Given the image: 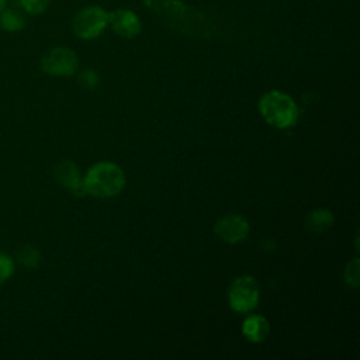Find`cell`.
I'll use <instances>...</instances> for the list:
<instances>
[{
  "instance_id": "obj_1",
  "label": "cell",
  "mask_w": 360,
  "mask_h": 360,
  "mask_svg": "<svg viewBox=\"0 0 360 360\" xmlns=\"http://www.w3.org/2000/svg\"><path fill=\"white\" fill-rule=\"evenodd\" d=\"M86 191L94 197L108 198L117 195L125 186V174L112 162L93 165L83 177Z\"/></svg>"
},
{
  "instance_id": "obj_2",
  "label": "cell",
  "mask_w": 360,
  "mask_h": 360,
  "mask_svg": "<svg viewBox=\"0 0 360 360\" xmlns=\"http://www.w3.org/2000/svg\"><path fill=\"white\" fill-rule=\"evenodd\" d=\"M259 111L266 122L276 128L292 127L300 115L298 105L292 97L278 90H271L262 96Z\"/></svg>"
},
{
  "instance_id": "obj_3",
  "label": "cell",
  "mask_w": 360,
  "mask_h": 360,
  "mask_svg": "<svg viewBox=\"0 0 360 360\" xmlns=\"http://www.w3.org/2000/svg\"><path fill=\"white\" fill-rule=\"evenodd\" d=\"M229 305L233 311L246 314L256 308L260 298V288L255 277L240 276L229 287Z\"/></svg>"
},
{
  "instance_id": "obj_4",
  "label": "cell",
  "mask_w": 360,
  "mask_h": 360,
  "mask_svg": "<svg viewBox=\"0 0 360 360\" xmlns=\"http://www.w3.org/2000/svg\"><path fill=\"white\" fill-rule=\"evenodd\" d=\"M108 13L98 6L82 8L73 18V32L80 39H94L107 28Z\"/></svg>"
},
{
  "instance_id": "obj_5",
  "label": "cell",
  "mask_w": 360,
  "mask_h": 360,
  "mask_svg": "<svg viewBox=\"0 0 360 360\" xmlns=\"http://www.w3.org/2000/svg\"><path fill=\"white\" fill-rule=\"evenodd\" d=\"M79 66L77 55L65 46H55L41 58V69L51 76H72Z\"/></svg>"
},
{
  "instance_id": "obj_6",
  "label": "cell",
  "mask_w": 360,
  "mask_h": 360,
  "mask_svg": "<svg viewBox=\"0 0 360 360\" xmlns=\"http://www.w3.org/2000/svg\"><path fill=\"white\" fill-rule=\"evenodd\" d=\"M217 236L226 243H238L249 235V222L240 215H225L215 222Z\"/></svg>"
},
{
  "instance_id": "obj_7",
  "label": "cell",
  "mask_w": 360,
  "mask_h": 360,
  "mask_svg": "<svg viewBox=\"0 0 360 360\" xmlns=\"http://www.w3.org/2000/svg\"><path fill=\"white\" fill-rule=\"evenodd\" d=\"M108 25L122 38H134L141 31V20L135 13L125 8H118L108 13Z\"/></svg>"
},
{
  "instance_id": "obj_8",
  "label": "cell",
  "mask_w": 360,
  "mask_h": 360,
  "mask_svg": "<svg viewBox=\"0 0 360 360\" xmlns=\"http://www.w3.org/2000/svg\"><path fill=\"white\" fill-rule=\"evenodd\" d=\"M55 179L59 184H62L65 188H68L75 195H84L87 194L83 177L80 176V172L77 166L70 160H62L59 162L53 169Z\"/></svg>"
},
{
  "instance_id": "obj_9",
  "label": "cell",
  "mask_w": 360,
  "mask_h": 360,
  "mask_svg": "<svg viewBox=\"0 0 360 360\" xmlns=\"http://www.w3.org/2000/svg\"><path fill=\"white\" fill-rule=\"evenodd\" d=\"M270 332V325L262 315H250L242 323V333L250 342H263Z\"/></svg>"
},
{
  "instance_id": "obj_10",
  "label": "cell",
  "mask_w": 360,
  "mask_h": 360,
  "mask_svg": "<svg viewBox=\"0 0 360 360\" xmlns=\"http://www.w3.org/2000/svg\"><path fill=\"white\" fill-rule=\"evenodd\" d=\"M0 27L7 32H18L25 27V17L20 11L6 7L0 13Z\"/></svg>"
},
{
  "instance_id": "obj_11",
  "label": "cell",
  "mask_w": 360,
  "mask_h": 360,
  "mask_svg": "<svg viewBox=\"0 0 360 360\" xmlns=\"http://www.w3.org/2000/svg\"><path fill=\"white\" fill-rule=\"evenodd\" d=\"M333 224V215L328 210H315L307 217V226L312 232H323Z\"/></svg>"
},
{
  "instance_id": "obj_12",
  "label": "cell",
  "mask_w": 360,
  "mask_h": 360,
  "mask_svg": "<svg viewBox=\"0 0 360 360\" xmlns=\"http://www.w3.org/2000/svg\"><path fill=\"white\" fill-rule=\"evenodd\" d=\"M17 260L24 266V267H28V269H34L39 264V260H41V253L39 250L35 248V246H31V245H25L22 246L18 253H17Z\"/></svg>"
},
{
  "instance_id": "obj_13",
  "label": "cell",
  "mask_w": 360,
  "mask_h": 360,
  "mask_svg": "<svg viewBox=\"0 0 360 360\" xmlns=\"http://www.w3.org/2000/svg\"><path fill=\"white\" fill-rule=\"evenodd\" d=\"M14 271H15V260L10 255L0 252V285L8 281L14 274Z\"/></svg>"
},
{
  "instance_id": "obj_14",
  "label": "cell",
  "mask_w": 360,
  "mask_h": 360,
  "mask_svg": "<svg viewBox=\"0 0 360 360\" xmlns=\"http://www.w3.org/2000/svg\"><path fill=\"white\" fill-rule=\"evenodd\" d=\"M49 1L51 0H20V6L27 14L39 15L48 8Z\"/></svg>"
},
{
  "instance_id": "obj_15",
  "label": "cell",
  "mask_w": 360,
  "mask_h": 360,
  "mask_svg": "<svg viewBox=\"0 0 360 360\" xmlns=\"http://www.w3.org/2000/svg\"><path fill=\"white\" fill-rule=\"evenodd\" d=\"M360 266H359V259H353L346 264L345 269V281L347 285L350 287H357L359 285V277H360V271H359Z\"/></svg>"
},
{
  "instance_id": "obj_16",
  "label": "cell",
  "mask_w": 360,
  "mask_h": 360,
  "mask_svg": "<svg viewBox=\"0 0 360 360\" xmlns=\"http://www.w3.org/2000/svg\"><path fill=\"white\" fill-rule=\"evenodd\" d=\"M79 83L84 87V89H94L98 83V76L94 70H84L80 73L79 76Z\"/></svg>"
},
{
  "instance_id": "obj_17",
  "label": "cell",
  "mask_w": 360,
  "mask_h": 360,
  "mask_svg": "<svg viewBox=\"0 0 360 360\" xmlns=\"http://www.w3.org/2000/svg\"><path fill=\"white\" fill-rule=\"evenodd\" d=\"M7 7V0H0V13Z\"/></svg>"
}]
</instances>
